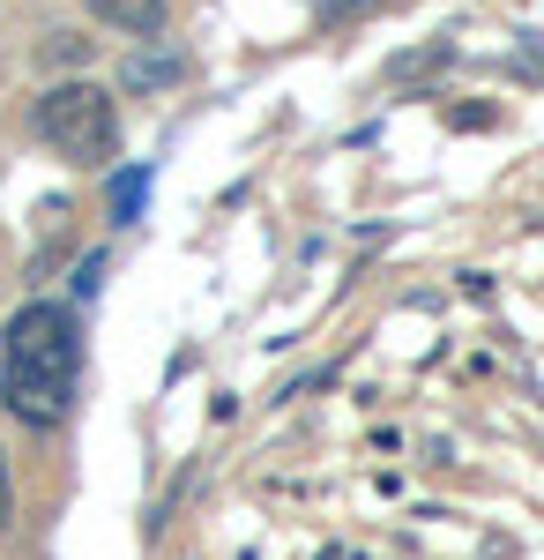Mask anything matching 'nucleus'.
I'll use <instances>...</instances> for the list:
<instances>
[{"mask_svg":"<svg viewBox=\"0 0 544 560\" xmlns=\"http://www.w3.org/2000/svg\"><path fill=\"white\" fill-rule=\"evenodd\" d=\"M38 128H45V142H60V158L97 165V158L113 150V90H97V83H60V90H45Z\"/></svg>","mask_w":544,"mask_h":560,"instance_id":"nucleus-1","label":"nucleus"},{"mask_svg":"<svg viewBox=\"0 0 544 560\" xmlns=\"http://www.w3.org/2000/svg\"><path fill=\"white\" fill-rule=\"evenodd\" d=\"M8 374H75V322L60 306H23L8 322Z\"/></svg>","mask_w":544,"mask_h":560,"instance_id":"nucleus-2","label":"nucleus"},{"mask_svg":"<svg viewBox=\"0 0 544 560\" xmlns=\"http://www.w3.org/2000/svg\"><path fill=\"white\" fill-rule=\"evenodd\" d=\"M8 411H15L23 427H60L68 382H60V374H8Z\"/></svg>","mask_w":544,"mask_h":560,"instance_id":"nucleus-3","label":"nucleus"},{"mask_svg":"<svg viewBox=\"0 0 544 560\" xmlns=\"http://www.w3.org/2000/svg\"><path fill=\"white\" fill-rule=\"evenodd\" d=\"M179 68H187V60H179V45L134 52V60L120 68V90H134V97H142V90H165V83H179Z\"/></svg>","mask_w":544,"mask_h":560,"instance_id":"nucleus-4","label":"nucleus"},{"mask_svg":"<svg viewBox=\"0 0 544 560\" xmlns=\"http://www.w3.org/2000/svg\"><path fill=\"white\" fill-rule=\"evenodd\" d=\"M105 23H120L127 38H157L165 31V0H90Z\"/></svg>","mask_w":544,"mask_h":560,"instance_id":"nucleus-5","label":"nucleus"},{"mask_svg":"<svg viewBox=\"0 0 544 560\" xmlns=\"http://www.w3.org/2000/svg\"><path fill=\"white\" fill-rule=\"evenodd\" d=\"M83 60H90V38H75V31L45 38V68H83Z\"/></svg>","mask_w":544,"mask_h":560,"instance_id":"nucleus-6","label":"nucleus"},{"mask_svg":"<svg viewBox=\"0 0 544 560\" xmlns=\"http://www.w3.org/2000/svg\"><path fill=\"white\" fill-rule=\"evenodd\" d=\"M134 202H142V173L113 179V210H120V217H134Z\"/></svg>","mask_w":544,"mask_h":560,"instance_id":"nucleus-7","label":"nucleus"},{"mask_svg":"<svg viewBox=\"0 0 544 560\" xmlns=\"http://www.w3.org/2000/svg\"><path fill=\"white\" fill-rule=\"evenodd\" d=\"M97 277H105V255H90V261H83V277H75V292H83V300L97 292Z\"/></svg>","mask_w":544,"mask_h":560,"instance_id":"nucleus-8","label":"nucleus"},{"mask_svg":"<svg viewBox=\"0 0 544 560\" xmlns=\"http://www.w3.org/2000/svg\"><path fill=\"white\" fill-rule=\"evenodd\" d=\"M358 8H366V0H358Z\"/></svg>","mask_w":544,"mask_h":560,"instance_id":"nucleus-9","label":"nucleus"}]
</instances>
